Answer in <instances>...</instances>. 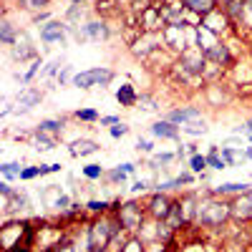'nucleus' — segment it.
Returning <instances> with one entry per match:
<instances>
[{
    "mask_svg": "<svg viewBox=\"0 0 252 252\" xmlns=\"http://www.w3.org/2000/svg\"><path fill=\"white\" fill-rule=\"evenodd\" d=\"M227 217H232V204L227 202H199L197 207V220L202 224L215 227V224H222Z\"/></svg>",
    "mask_w": 252,
    "mask_h": 252,
    "instance_id": "obj_1",
    "label": "nucleus"
},
{
    "mask_svg": "<svg viewBox=\"0 0 252 252\" xmlns=\"http://www.w3.org/2000/svg\"><path fill=\"white\" fill-rule=\"evenodd\" d=\"M114 78V71L109 68H91V71H81L73 76V86L76 89H94V86H106Z\"/></svg>",
    "mask_w": 252,
    "mask_h": 252,
    "instance_id": "obj_2",
    "label": "nucleus"
},
{
    "mask_svg": "<svg viewBox=\"0 0 252 252\" xmlns=\"http://www.w3.org/2000/svg\"><path fill=\"white\" fill-rule=\"evenodd\" d=\"M68 28L71 26H66V23L48 20V23L40 28V40H43V43H63V40H66V31Z\"/></svg>",
    "mask_w": 252,
    "mask_h": 252,
    "instance_id": "obj_3",
    "label": "nucleus"
},
{
    "mask_svg": "<svg viewBox=\"0 0 252 252\" xmlns=\"http://www.w3.org/2000/svg\"><path fill=\"white\" fill-rule=\"evenodd\" d=\"M119 220H121V224L126 229H139L141 227V209L136 204H131V202L124 204L121 212H119Z\"/></svg>",
    "mask_w": 252,
    "mask_h": 252,
    "instance_id": "obj_4",
    "label": "nucleus"
},
{
    "mask_svg": "<svg viewBox=\"0 0 252 252\" xmlns=\"http://www.w3.org/2000/svg\"><path fill=\"white\" fill-rule=\"evenodd\" d=\"M172 202H169V197H166L164 192H157L154 197H152V202H149V212L157 217V220H166L169 217V212H172Z\"/></svg>",
    "mask_w": 252,
    "mask_h": 252,
    "instance_id": "obj_5",
    "label": "nucleus"
},
{
    "mask_svg": "<svg viewBox=\"0 0 252 252\" xmlns=\"http://www.w3.org/2000/svg\"><path fill=\"white\" fill-rule=\"evenodd\" d=\"M232 217L235 220H250L252 217V189L240 194V199L232 202Z\"/></svg>",
    "mask_w": 252,
    "mask_h": 252,
    "instance_id": "obj_6",
    "label": "nucleus"
},
{
    "mask_svg": "<svg viewBox=\"0 0 252 252\" xmlns=\"http://www.w3.org/2000/svg\"><path fill=\"white\" fill-rule=\"evenodd\" d=\"M40 98H43V96H40V91H23V94H20L18 96V101H15V114H28L33 106H38V103H40Z\"/></svg>",
    "mask_w": 252,
    "mask_h": 252,
    "instance_id": "obj_7",
    "label": "nucleus"
},
{
    "mask_svg": "<svg viewBox=\"0 0 252 252\" xmlns=\"http://www.w3.org/2000/svg\"><path fill=\"white\" fill-rule=\"evenodd\" d=\"M199 109L197 106H187V109H174V111H169L166 114V121H172V124H189V121H197L199 119Z\"/></svg>",
    "mask_w": 252,
    "mask_h": 252,
    "instance_id": "obj_8",
    "label": "nucleus"
},
{
    "mask_svg": "<svg viewBox=\"0 0 252 252\" xmlns=\"http://www.w3.org/2000/svg\"><path fill=\"white\" fill-rule=\"evenodd\" d=\"M86 38H91V40H106V38H109L106 23H98V20H94V23L83 26V33H78V40H86Z\"/></svg>",
    "mask_w": 252,
    "mask_h": 252,
    "instance_id": "obj_9",
    "label": "nucleus"
},
{
    "mask_svg": "<svg viewBox=\"0 0 252 252\" xmlns=\"http://www.w3.org/2000/svg\"><path fill=\"white\" fill-rule=\"evenodd\" d=\"M149 131H152L154 136H159V139H179V126L172 124V121H166V119L152 124V129H149Z\"/></svg>",
    "mask_w": 252,
    "mask_h": 252,
    "instance_id": "obj_10",
    "label": "nucleus"
},
{
    "mask_svg": "<svg viewBox=\"0 0 252 252\" xmlns=\"http://www.w3.org/2000/svg\"><path fill=\"white\" fill-rule=\"evenodd\" d=\"M250 187L252 184H247V182H224V184H220V187L212 189V194H217V197H224V194H245V192H250Z\"/></svg>",
    "mask_w": 252,
    "mask_h": 252,
    "instance_id": "obj_11",
    "label": "nucleus"
},
{
    "mask_svg": "<svg viewBox=\"0 0 252 252\" xmlns=\"http://www.w3.org/2000/svg\"><path fill=\"white\" fill-rule=\"evenodd\" d=\"M101 146L96 141H89V139H81V141H73L71 144V154L73 157H89V154H96Z\"/></svg>",
    "mask_w": 252,
    "mask_h": 252,
    "instance_id": "obj_12",
    "label": "nucleus"
},
{
    "mask_svg": "<svg viewBox=\"0 0 252 252\" xmlns=\"http://www.w3.org/2000/svg\"><path fill=\"white\" fill-rule=\"evenodd\" d=\"M116 98H119L121 106H136V103H139V94L134 91L131 83H124V86L116 91Z\"/></svg>",
    "mask_w": 252,
    "mask_h": 252,
    "instance_id": "obj_13",
    "label": "nucleus"
},
{
    "mask_svg": "<svg viewBox=\"0 0 252 252\" xmlns=\"http://www.w3.org/2000/svg\"><path fill=\"white\" fill-rule=\"evenodd\" d=\"M204 58L212 61V63H217V66H222V63H229V51H227V46L217 43V46H212V48L204 53Z\"/></svg>",
    "mask_w": 252,
    "mask_h": 252,
    "instance_id": "obj_14",
    "label": "nucleus"
},
{
    "mask_svg": "<svg viewBox=\"0 0 252 252\" xmlns=\"http://www.w3.org/2000/svg\"><path fill=\"white\" fill-rule=\"evenodd\" d=\"M182 3H184V8L199 13L202 18H204L207 13H212V10H215V0H182Z\"/></svg>",
    "mask_w": 252,
    "mask_h": 252,
    "instance_id": "obj_15",
    "label": "nucleus"
},
{
    "mask_svg": "<svg viewBox=\"0 0 252 252\" xmlns=\"http://www.w3.org/2000/svg\"><path fill=\"white\" fill-rule=\"evenodd\" d=\"M63 126H66V121H63V119H46V121L38 124L35 131H43V134H53V136H56Z\"/></svg>",
    "mask_w": 252,
    "mask_h": 252,
    "instance_id": "obj_16",
    "label": "nucleus"
},
{
    "mask_svg": "<svg viewBox=\"0 0 252 252\" xmlns=\"http://www.w3.org/2000/svg\"><path fill=\"white\" fill-rule=\"evenodd\" d=\"M207 161H209V166H212V169H217V172L227 169V161L222 159V154H220V149H217V146H209V154H207Z\"/></svg>",
    "mask_w": 252,
    "mask_h": 252,
    "instance_id": "obj_17",
    "label": "nucleus"
},
{
    "mask_svg": "<svg viewBox=\"0 0 252 252\" xmlns=\"http://www.w3.org/2000/svg\"><path fill=\"white\" fill-rule=\"evenodd\" d=\"M164 222H166V227H169V229H177V227H182V222H184L182 204H174V207H172V212H169V217H166Z\"/></svg>",
    "mask_w": 252,
    "mask_h": 252,
    "instance_id": "obj_18",
    "label": "nucleus"
},
{
    "mask_svg": "<svg viewBox=\"0 0 252 252\" xmlns=\"http://www.w3.org/2000/svg\"><path fill=\"white\" fill-rule=\"evenodd\" d=\"M0 40H3L5 46H13L15 43V31L8 20H0Z\"/></svg>",
    "mask_w": 252,
    "mask_h": 252,
    "instance_id": "obj_19",
    "label": "nucleus"
},
{
    "mask_svg": "<svg viewBox=\"0 0 252 252\" xmlns=\"http://www.w3.org/2000/svg\"><path fill=\"white\" fill-rule=\"evenodd\" d=\"M174 159H177V154H154L149 166H152V169H164V166H169Z\"/></svg>",
    "mask_w": 252,
    "mask_h": 252,
    "instance_id": "obj_20",
    "label": "nucleus"
},
{
    "mask_svg": "<svg viewBox=\"0 0 252 252\" xmlns=\"http://www.w3.org/2000/svg\"><path fill=\"white\" fill-rule=\"evenodd\" d=\"M35 146H38V149H56V136L53 134H43V131H35Z\"/></svg>",
    "mask_w": 252,
    "mask_h": 252,
    "instance_id": "obj_21",
    "label": "nucleus"
},
{
    "mask_svg": "<svg viewBox=\"0 0 252 252\" xmlns=\"http://www.w3.org/2000/svg\"><path fill=\"white\" fill-rule=\"evenodd\" d=\"M0 172H3L5 179H13V177H20L23 166H20L18 161H5V164H0Z\"/></svg>",
    "mask_w": 252,
    "mask_h": 252,
    "instance_id": "obj_22",
    "label": "nucleus"
},
{
    "mask_svg": "<svg viewBox=\"0 0 252 252\" xmlns=\"http://www.w3.org/2000/svg\"><path fill=\"white\" fill-rule=\"evenodd\" d=\"M207 166H209V161H207V157H202V154H194L192 159H189V169H192L194 174H204Z\"/></svg>",
    "mask_w": 252,
    "mask_h": 252,
    "instance_id": "obj_23",
    "label": "nucleus"
},
{
    "mask_svg": "<svg viewBox=\"0 0 252 252\" xmlns=\"http://www.w3.org/2000/svg\"><path fill=\"white\" fill-rule=\"evenodd\" d=\"M207 129H209V126H207L204 121H192V124H189V126H182V131H184V134H192V136L207 134Z\"/></svg>",
    "mask_w": 252,
    "mask_h": 252,
    "instance_id": "obj_24",
    "label": "nucleus"
},
{
    "mask_svg": "<svg viewBox=\"0 0 252 252\" xmlns=\"http://www.w3.org/2000/svg\"><path fill=\"white\" fill-rule=\"evenodd\" d=\"M81 172H83V177H86V179H91V182H94V179H101V177H103V169H101V164H89V166H83Z\"/></svg>",
    "mask_w": 252,
    "mask_h": 252,
    "instance_id": "obj_25",
    "label": "nucleus"
},
{
    "mask_svg": "<svg viewBox=\"0 0 252 252\" xmlns=\"http://www.w3.org/2000/svg\"><path fill=\"white\" fill-rule=\"evenodd\" d=\"M76 119H78V121H98L101 116H98V111H94V109H78V111H76Z\"/></svg>",
    "mask_w": 252,
    "mask_h": 252,
    "instance_id": "obj_26",
    "label": "nucleus"
},
{
    "mask_svg": "<svg viewBox=\"0 0 252 252\" xmlns=\"http://www.w3.org/2000/svg\"><path fill=\"white\" fill-rule=\"evenodd\" d=\"M40 174H43V166H26V169L20 172V179L28 182V179H35V177H40Z\"/></svg>",
    "mask_w": 252,
    "mask_h": 252,
    "instance_id": "obj_27",
    "label": "nucleus"
},
{
    "mask_svg": "<svg viewBox=\"0 0 252 252\" xmlns=\"http://www.w3.org/2000/svg\"><path fill=\"white\" fill-rule=\"evenodd\" d=\"M61 68H63V61H61V58H56V61H51L48 66L43 68V73H40V76H43V78H48V76H53V73L58 76V71H61Z\"/></svg>",
    "mask_w": 252,
    "mask_h": 252,
    "instance_id": "obj_28",
    "label": "nucleus"
},
{
    "mask_svg": "<svg viewBox=\"0 0 252 252\" xmlns=\"http://www.w3.org/2000/svg\"><path fill=\"white\" fill-rule=\"evenodd\" d=\"M73 76H76V73H73V68H71V66H63V68L58 71V76H56V78H58V83H61V86H63V83H68V81H73Z\"/></svg>",
    "mask_w": 252,
    "mask_h": 252,
    "instance_id": "obj_29",
    "label": "nucleus"
},
{
    "mask_svg": "<svg viewBox=\"0 0 252 252\" xmlns=\"http://www.w3.org/2000/svg\"><path fill=\"white\" fill-rule=\"evenodd\" d=\"M242 10H245V3H240V0H232V3H227V15H229V18H237Z\"/></svg>",
    "mask_w": 252,
    "mask_h": 252,
    "instance_id": "obj_30",
    "label": "nucleus"
},
{
    "mask_svg": "<svg viewBox=\"0 0 252 252\" xmlns=\"http://www.w3.org/2000/svg\"><path fill=\"white\" fill-rule=\"evenodd\" d=\"M106 177H109V179H111L114 184H124V182H126V177H129V174H126V172L121 169V166H116V169H114V172H109Z\"/></svg>",
    "mask_w": 252,
    "mask_h": 252,
    "instance_id": "obj_31",
    "label": "nucleus"
},
{
    "mask_svg": "<svg viewBox=\"0 0 252 252\" xmlns=\"http://www.w3.org/2000/svg\"><path fill=\"white\" fill-rule=\"evenodd\" d=\"M129 131H131V129H129L126 124H121V121L111 126V136H114V139H121V136H126V134H129Z\"/></svg>",
    "mask_w": 252,
    "mask_h": 252,
    "instance_id": "obj_32",
    "label": "nucleus"
},
{
    "mask_svg": "<svg viewBox=\"0 0 252 252\" xmlns=\"http://www.w3.org/2000/svg\"><path fill=\"white\" fill-rule=\"evenodd\" d=\"M40 66H43V63H40V58H35V61H33V66L28 68V73L23 76V83H28V81H31V78L38 73V68H40Z\"/></svg>",
    "mask_w": 252,
    "mask_h": 252,
    "instance_id": "obj_33",
    "label": "nucleus"
},
{
    "mask_svg": "<svg viewBox=\"0 0 252 252\" xmlns=\"http://www.w3.org/2000/svg\"><path fill=\"white\" fill-rule=\"evenodd\" d=\"M139 103L146 109V111H157V101L149 98V96H139Z\"/></svg>",
    "mask_w": 252,
    "mask_h": 252,
    "instance_id": "obj_34",
    "label": "nucleus"
},
{
    "mask_svg": "<svg viewBox=\"0 0 252 252\" xmlns=\"http://www.w3.org/2000/svg\"><path fill=\"white\" fill-rule=\"evenodd\" d=\"M53 207H56V209H68V207H71V197H66V194H58V199L53 202Z\"/></svg>",
    "mask_w": 252,
    "mask_h": 252,
    "instance_id": "obj_35",
    "label": "nucleus"
},
{
    "mask_svg": "<svg viewBox=\"0 0 252 252\" xmlns=\"http://www.w3.org/2000/svg\"><path fill=\"white\" fill-rule=\"evenodd\" d=\"M86 207L91 209V212H103V209H106L109 204H106V202H103V199H101V202H98V199H91V202H89Z\"/></svg>",
    "mask_w": 252,
    "mask_h": 252,
    "instance_id": "obj_36",
    "label": "nucleus"
},
{
    "mask_svg": "<svg viewBox=\"0 0 252 252\" xmlns=\"http://www.w3.org/2000/svg\"><path fill=\"white\" fill-rule=\"evenodd\" d=\"M136 149L144 152V154H149V152H154V144L146 141V139H139V141H136Z\"/></svg>",
    "mask_w": 252,
    "mask_h": 252,
    "instance_id": "obj_37",
    "label": "nucleus"
},
{
    "mask_svg": "<svg viewBox=\"0 0 252 252\" xmlns=\"http://www.w3.org/2000/svg\"><path fill=\"white\" fill-rule=\"evenodd\" d=\"M23 3H26L31 10H40V8L48 5V0H23Z\"/></svg>",
    "mask_w": 252,
    "mask_h": 252,
    "instance_id": "obj_38",
    "label": "nucleus"
},
{
    "mask_svg": "<svg viewBox=\"0 0 252 252\" xmlns=\"http://www.w3.org/2000/svg\"><path fill=\"white\" fill-rule=\"evenodd\" d=\"M0 194H3V197H8V199L15 194V189L10 187V182H0Z\"/></svg>",
    "mask_w": 252,
    "mask_h": 252,
    "instance_id": "obj_39",
    "label": "nucleus"
},
{
    "mask_svg": "<svg viewBox=\"0 0 252 252\" xmlns=\"http://www.w3.org/2000/svg\"><path fill=\"white\" fill-rule=\"evenodd\" d=\"M235 134H245V136H250V134H252V119H250L247 124H242V126H235Z\"/></svg>",
    "mask_w": 252,
    "mask_h": 252,
    "instance_id": "obj_40",
    "label": "nucleus"
},
{
    "mask_svg": "<svg viewBox=\"0 0 252 252\" xmlns=\"http://www.w3.org/2000/svg\"><path fill=\"white\" fill-rule=\"evenodd\" d=\"M98 121H101V126H114V124H119L121 119H119V116H101Z\"/></svg>",
    "mask_w": 252,
    "mask_h": 252,
    "instance_id": "obj_41",
    "label": "nucleus"
},
{
    "mask_svg": "<svg viewBox=\"0 0 252 252\" xmlns=\"http://www.w3.org/2000/svg\"><path fill=\"white\" fill-rule=\"evenodd\" d=\"M146 189H149V184H146L144 179H136L134 187H131V192H146Z\"/></svg>",
    "mask_w": 252,
    "mask_h": 252,
    "instance_id": "obj_42",
    "label": "nucleus"
},
{
    "mask_svg": "<svg viewBox=\"0 0 252 252\" xmlns=\"http://www.w3.org/2000/svg\"><path fill=\"white\" fill-rule=\"evenodd\" d=\"M224 146H229V149H242V141L240 139H224Z\"/></svg>",
    "mask_w": 252,
    "mask_h": 252,
    "instance_id": "obj_43",
    "label": "nucleus"
},
{
    "mask_svg": "<svg viewBox=\"0 0 252 252\" xmlns=\"http://www.w3.org/2000/svg\"><path fill=\"white\" fill-rule=\"evenodd\" d=\"M121 169H124L126 174H134V169H136V166H134L131 161H126V164H121Z\"/></svg>",
    "mask_w": 252,
    "mask_h": 252,
    "instance_id": "obj_44",
    "label": "nucleus"
},
{
    "mask_svg": "<svg viewBox=\"0 0 252 252\" xmlns=\"http://www.w3.org/2000/svg\"><path fill=\"white\" fill-rule=\"evenodd\" d=\"M8 252H31V250H28V247H20V245H15V247H10Z\"/></svg>",
    "mask_w": 252,
    "mask_h": 252,
    "instance_id": "obj_45",
    "label": "nucleus"
},
{
    "mask_svg": "<svg viewBox=\"0 0 252 252\" xmlns=\"http://www.w3.org/2000/svg\"><path fill=\"white\" fill-rule=\"evenodd\" d=\"M48 166H51V174H56V172H61V169H63L61 164H48Z\"/></svg>",
    "mask_w": 252,
    "mask_h": 252,
    "instance_id": "obj_46",
    "label": "nucleus"
},
{
    "mask_svg": "<svg viewBox=\"0 0 252 252\" xmlns=\"http://www.w3.org/2000/svg\"><path fill=\"white\" fill-rule=\"evenodd\" d=\"M46 20H48V13H43V15H38V18H35V23H46Z\"/></svg>",
    "mask_w": 252,
    "mask_h": 252,
    "instance_id": "obj_47",
    "label": "nucleus"
},
{
    "mask_svg": "<svg viewBox=\"0 0 252 252\" xmlns=\"http://www.w3.org/2000/svg\"><path fill=\"white\" fill-rule=\"evenodd\" d=\"M222 3H232V0H222Z\"/></svg>",
    "mask_w": 252,
    "mask_h": 252,
    "instance_id": "obj_48",
    "label": "nucleus"
},
{
    "mask_svg": "<svg viewBox=\"0 0 252 252\" xmlns=\"http://www.w3.org/2000/svg\"><path fill=\"white\" fill-rule=\"evenodd\" d=\"M247 139H250V144H252V134H250V136H247Z\"/></svg>",
    "mask_w": 252,
    "mask_h": 252,
    "instance_id": "obj_49",
    "label": "nucleus"
},
{
    "mask_svg": "<svg viewBox=\"0 0 252 252\" xmlns=\"http://www.w3.org/2000/svg\"><path fill=\"white\" fill-rule=\"evenodd\" d=\"M73 3H83V0H73Z\"/></svg>",
    "mask_w": 252,
    "mask_h": 252,
    "instance_id": "obj_50",
    "label": "nucleus"
}]
</instances>
